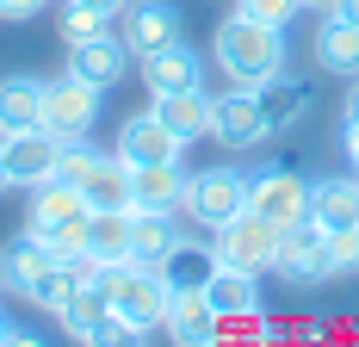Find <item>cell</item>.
Returning <instances> with one entry per match:
<instances>
[{"label": "cell", "instance_id": "1", "mask_svg": "<svg viewBox=\"0 0 359 347\" xmlns=\"http://www.w3.org/2000/svg\"><path fill=\"white\" fill-rule=\"evenodd\" d=\"M211 63L223 69L229 87H266L273 74L285 69V32L279 25H260L248 13H229L211 37Z\"/></svg>", "mask_w": 359, "mask_h": 347}, {"label": "cell", "instance_id": "2", "mask_svg": "<svg viewBox=\"0 0 359 347\" xmlns=\"http://www.w3.org/2000/svg\"><path fill=\"white\" fill-rule=\"evenodd\" d=\"M62 180H74L81 186V199L93 211H130V162L111 149V155H100V149H87V137L69 143L62 149Z\"/></svg>", "mask_w": 359, "mask_h": 347}, {"label": "cell", "instance_id": "3", "mask_svg": "<svg viewBox=\"0 0 359 347\" xmlns=\"http://www.w3.org/2000/svg\"><path fill=\"white\" fill-rule=\"evenodd\" d=\"M100 285H106V304L118 316H130L137 329H161L168 322V279L155 273V267H143V261H118V267H100Z\"/></svg>", "mask_w": 359, "mask_h": 347}, {"label": "cell", "instance_id": "4", "mask_svg": "<svg viewBox=\"0 0 359 347\" xmlns=\"http://www.w3.org/2000/svg\"><path fill=\"white\" fill-rule=\"evenodd\" d=\"M211 248L223 267H236V273H273L279 267V223H266L260 211H242V217H229L223 230H211Z\"/></svg>", "mask_w": 359, "mask_h": 347}, {"label": "cell", "instance_id": "5", "mask_svg": "<svg viewBox=\"0 0 359 347\" xmlns=\"http://www.w3.org/2000/svg\"><path fill=\"white\" fill-rule=\"evenodd\" d=\"M248 186H254V174H242V168L192 174V180H186V217H192L198 230H223L229 217L248 211Z\"/></svg>", "mask_w": 359, "mask_h": 347}, {"label": "cell", "instance_id": "6", "mask_svg": "<svg viewBox=\"0 0 359 347\" xmlns=\"http://www.w3.org/2000/svg\"><path fill=\"white\" fill-rule=\"evenodd\" d=\"M100 93H106V87H93V81H81V74L43 81V131H56L62 143H81L100 124Z\"/></svg>", "mask_w": 359, "mask_h": 347}, {"label": "cell", "instance_id": "7", "mask_svg": "<svg viewBox=\"0 0 359 347\" xmlns=\"http://www.w3.org/2000/svg\"><path fill=\"white\" fill-rule=\"evenodd\" d=\"M211 137L223 149H260V143H273V124H266L254 87H229V93L211 100Z\"/></svg>", "mask_w": 359, "mask_h": 347}, {"label": "cell", "instance_id": "8", "mask_svg": "<svg viewBox=\"0 0 359 347\" xmlns=\"http://www.w3.org/2000/svg\"><path fill=\"white\" fill-rule=\"evenodd\" d=\"M273 273L285 279V285H316V279H334V267H328V230L323 223H291V230H279V267Z\"/></svg>", "mask_w": 359, "mask_h": 347}, {"label": "cell", "instance_id": "9", "mask_svg": "<svg viewBox=\"0 0 359 347\" xmlns=\"http://www.w3.org/2000/svg\"><path fill=\"white\" fill-rule=\"evenodd\" d=\"M118 37H124V50L143 63V56L168 50L180 37V6L174 0H130V6L118 13Z\"/></svg>", "mask_w": 359, "mask_h": 347}, {"label": "cell", "instance_id": "10", "mask_svg": "<svg viewBox=\"0 0 359 347\" xmlns=\"http://www.w3.org/2000/svg\"><path fill=\"white\" fill-rule=\"evenodd\" d=\"M248 211H260L266 223L291 230V223H304V217H310V180H297L291 168H266V174H254V186H248Z\"/></svg>", "mask_w": 359, "mask_h": 347}, {"label": "cell", "instance_id": "11", "mask_svg": "<svg viewBox=\"0 0 359 347\" xmlns=\"http://www.w3.org/2000/svg\"><path fill=\"white\" fill-rule=\"evenodd\" d=\"M6 143V168H13V186H43V180H56L62 168V149L69 143L56 137V131H19V137H0Z\"/></svg>", "mask_w": 359, "mask_h": 347}, {"label": "cell", "instance_id": "12", "mask_svg": "<svg viewBox=\"0 0 359 347\" xmlns=\"http://www.w3.org/2000/svg\"><path fill=\"white\" fill-rule=\"evenodd\" d=\"M186 180L192 174L180 162H143V168H130V211H161V217L186 211Z\"/></svg>", "mask_w": 359, "mask_h": 347}, {"label": "cell", "instance_id": "13", "mask_svg": "<svg viewBox=\"0 0 359 347\" xmlns=\"http://www.w3.org/2000/svg\"><path fill=\"white\" fill-rule=\"evenodd\" d=\"M161 335H174L180 347H211V341H223V316H217V304L205 292H174Z\"/></svg>", "mask_w": 359, "mask_h": 347}, {"label": "cell", "instance_id": "14", "mask_svg": "<svg viewBox=\"0 0 359 347\" xmlns=\"http://www.w3.org/2000/svg\"><path fill=\"white\" fill-rule=\"evenodd\" d=\"M111 149H118L130 168H143V162H180V149H186V143H180L155 112H137V118H124V124H118V143H111Z\"/></svg>", "mask_w": 359, "mask_h": 347}, {"label": "cell", "instance_id": "15", "mask_svg": "<svg viewBox=\"0 0 359 347\" xmlns=\"http://www.w3.org/2000/svg\"><path fill=\"white\" fill-rule=\"evenodd\" d=\"M143 87H149V93H186V87H205V56H198L186 37H174L168 50L143 56Z\"/></svg>", "mask_w": 359, "mask_h": 347}, {"label": "cell", "instance_id": "16", "mask_svg": "<svg viewBox=\"0 0 359 347\" xmlns=\"http://www.w3.org/2000/svg\"><path fill=\"white\" fill-rule=\"evenodd\" d=\"M124 69H130V50H124V37H87V44H69V74H81V81H93V87H118L124 81Z\"/></svg>", "mask_w": 359, "mask_h": 347}, {"label": "cell", "instance_id": "17", "mask_svg": "<svg viewBox=\"0 0 359 347\" xmlns=\"http://www.w3.org/2000/svg\"><path fill=\"white\" fill-rule=\"evenodd\" d=\"M149 112H155L180 143L211 137V93H205V87H186V93H149Z\"/></svg>", "mask_w": 359, "mask_h": 347}, {"label": "cell", "instance_id": "18", "mask_svg": "<svg viewBox=\"0 0 359 347\" xmlns=\"http://www.w3.org/2000/svg\"><path fill=\"white\" fill-rule=\"evenodd\" d=\"M50 267H56V254H50L43 236H32V230H25V236H13V242L0 248V285H6V292H19V298H32L37 279L50 273Z\"/></svg>", "mask_w": 359, "mask_h": 347}, {"label": "cell", "instance_id": "19", "mask_svg": "<svg viewBox=\"0 0 359 347\" xmlns=\"http://www.w3.org/2000/svg\"><path fill=\"white\" fill-rule=\"evenodd\" d=\"M74 217H93V205L81 199V186L74 180H43V186H32V217H25V230H62V223H74Z\"/></svg>", "mask_w": 359, "mask_h": 347}, {"label": "cell", "instance_id": "20", "mask_svg": "<svg viewBox=\"0 0 359 347\" xmlns=\"http://www.w3.org/2000/svg\"><path fill=\"white\" fill-rule=\"evenodd\" d=\"M310 223H323V230H359V174L310 180Z\"/></svg>", "mask_w": 359, "mask_h": 347}, {"label": "cell", "instance_id": "21", "mask_svg": "<svg viewBox=\"0 0 359 347\" xmlns=\"http://www.w3.org/2000/svg\"><path fill=\"white\" fill-rule=\"evenodd\" d=\"M217 267H223V261H217V248H211V242H192V236H180L174 254H168L155 273L168 279V292H205V285L217 279Z\"/></svg>", "mask_w": 359, "mask_h": 347}, {"label": "cell", "instance_id": "22", "mask_svg": "<svg viewBox=\"0 0 359 347\" xmlns=\"http://www.w3.org/2000/svg\"><path fill=\"white\" fill-rule=\"evenodd\" d=\"M254 93H260V112H266V124H273V137H285V131H297V124H304V118H310V87H304V81H297V74H273V81H266V87H254Z\"/></svg>", "mask_w": 359, "mask_h": 347}, {"label": "cell", "instance_id": "23", "mask_svg": "<svg viewBox=\"0 0 359 347\" xmlns=\"http://www.w3.org/2000/svg\"><path fill=\"white\" fill-rule=\"evenodd\" d=\"M37 124H43V81H32V74L0 81V137H19Z\"/></svg>", "mask_w": 359, "mask_h": 347}, {"label": "cell", "instance_id": "24", "mask_svg": "<svg viewBox=\"0 0 359 347\" xmlns=\"http://www.w3.org/2000/svg\"><path fill=\"white\" fill-rule=\"evenodd\" d=\"M316 69H328V74H347L353 81L359 74V25H347V19H334L328 13L323 25H316Z\"/></svg>", "mask_w": 359, "mask_h": 347}, {"label": "cell", "instance_id": "25", "mask_svg": "<svg viewBox=\"0 0 359 347\" xmlns=\"http://www.w3.org/2000/svg\"><path fill=\"white\" fill-rule=\"evenodd\" d=\"M106 316H111V304H106V285H100V279H81V285L69 292V304L56 310V322H62V335L87 341V335H93V329H100Z\"/></svg>", "mask_w": 359, "mask_h": 347}, {"label": "cell", "instance_id": "26", "mask_svg": "<svg viewBox=\"0 0 359 347\" xmlns=\"http://www.w3.org/2000/svg\"><path fill=\"white\" fill-rule=\"evenodd\" d=\"M205 298L217 304V316H223V322L260 316V292H254V273H236V267H217V279L205 285Z\"/></svg>", "mask_w": 359, "mask_h": 347}, {"label": "cell", "instance_id": "27", "mask_svg": "<svg viewBox=\"0 0 359 347\" xmlns=\"http://www.w3.org/2000/svg\"><path fill=\"white\" fill-rule=\"evenodd\" d=\"M87 254H93L100 267L137 261V248H130V211H93V230H87Z\"/></svg>", "mask_w": 359, "mask_h": 347}, {"label": "cell", "instance_id": "28", "mask_svg": "<svg viewBox=\"0 0 359 347\" xmlns=\"http://www.w3.org/2000/svg\"><path fill=\"white\" fill-rule=\"evenodd\" d=\"M174 242H180L174 217H161V211H130V248H137L143 267H161V261L174 254Z\"/></svg>", "mask_w": 359, "mask_h": 347}, {"label": "cell", "instance_id": "29", "mask_svg": "<svg viewBox=\"0 0 359 347\" xmlns=\"http://www.w3.org/2000/svg\"><path fill=\"white\" fill-rule=\"evenodd\" d=\"M62 37L69 44H87V37H100V32H111V19L106 13H93V6H81V0H62Z\"/></svg>", "mask_w": 359, "mask_h": 347}, {"label": "cell", "instance_id": "30", "mask_svg": "<svg viewBox=\"0 0 359 347\" xmlns=\"http://www.w3.org/2000/svg\"><path fill=\"white\" fill-rule=\"evenodd\" d=\"M87 230H93V217H74V223H62V230H43V248H50L56 261H81V254H87Z\"/></svg>", "mask_w": 359, "mask_h": 347}, {"label": "cell", "instance_id": "31", "mask_svg": "<svg viewBox=\"0 0 359 347\" xmlns=\"http://www.w3.org/2000/svg\"><path fill=\"white\" fill-rule=\"evenodd\" d=\"M236 13H248V19H260V25H279V32H285L291 19L304 13V0H236Z\"/></svg>", "mask_w": 359, "mask_h": 347}, {"label": "cell", "instance_id": "32", "mask_svg": "<svg viewBox=\"0 0 359 347\" xmlns=\"http://www.w3.org/2000/svg\"><path fill=\"white\" fill-rule=\"evenodd\" d=\"M43 6H50V0H0V19H6V25H19V19H37Z\"/></svg>", "mask_w": 359, "mask_h": 347}, {"label": "cell", "instance_id": "33", "mask_svg": "<svg viewBox=\"0 0 359 347\" xmlns=\"http://www.w3.org/2000/svg\"><path fill=\"white\" fill-rule=\"evenodd\" d=\"M341 124L359 131V74H353V87H347V100H341Z\"/></svg>", "mask_w": 359, "mask_h": 347}, {"label": "cell", "instance_id": "34", "mask_svg": "<svg viewBox=\"0 0 359 347\" xmlns=\"http://www.w3.org/2000/svg\"><path fill=\"white\" fill-rule=\"evenodd\" d=\"M81 6H93V13H106V19H118V13H124L130 0H81Z\"/></svg>", "mask_w": 359, "mask_h": 347}, {"label": "cell", "instance_id": "35", "mask_svg": "<svg viewBox=\"0 0 359 347\" xmlns=\"http://www.w3.org/2000/svg\"><path fill=\"white\" fill-rule=\"evenodd\" d=\"M328 13H334V19H347V25H359V0H334Z\"/></svg>", "mask_w": 359, "mask_h": 347}, {"label": "cell", "instance_id": "36", "mask_svg": "<svg viewBox=\"0 0 359 347\" xmlns=\"http://www.w3.org/2000/svg\"><path fill=\"white\" fill-rule=\"evenodd\" d=\"M0 192H13V168H6V143H0Z\"/></svg>", "mask_w": 359, "mask_h": 347}, {"label": "cell", "instance_id": "37", "mask_svg": "<svg viewBox=\"0 0 359 347\" xmlns=\"http://www.w3.org/2000/svg\"><path fill=\"white\" fill-rule=\"evenodd\" d=\"M347 162H353V174H359V131H347Z\"/></svg>", "mask_w": 359, "mask_h": 347}, {"label": "cell", "instance_id": "38", "mask_svg": "<svg viewBox=\"0 0 359 347\" xmlns=\"http://www.w3.org/2000/svg\"><path fill=\"white\" fill-rule=\"evenodd\" d=\"M304 6H323V13H328V6H334V0H304Z\"/></svg>", "mask_w": 359, "mask_h": 347}, {"label": "cell", "instance_id": "39", "mask_svg": "<svg viewBox=\"0 0 359 347\" xmlns=\"http://www.w3.org/2000/svg\"><path fill=\"white\" fill-rule=\"evenodd\" d=\"M0 292H6V285H0Z\"/></svg>", "mask_w": 359, "mask_h": 347}]
</instances>
